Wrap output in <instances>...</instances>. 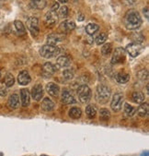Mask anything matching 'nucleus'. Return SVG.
<instances>
[{"label":"nucleus","mask_w":149,"mask_h":156,"mask_svg":"<svg viewBox=\"0 0 149 156\" xmlns=\"http://www.w3.org/2000/svg\"><path fill=\"white\" fill-rule=\"evenodd\" d=\"M27 28L29 29V30L31 32V34L33 36H38L39 33H40V28H39V20L37 18L35 17H31L27 20L26 22Z\"/></svg>","instance_id":"obj_5"},{"label":"nucleus","mask_w":149,"mask_h":156,"mask_svg":"<svg viewBox=\"0 0 149 156\" xmlns=\"http://www.w3.org/2000/svg\"><path fill=\"white\" fill-rule=\"evenodd\" d=\"M65 36L63 34H52L47 37V44L50 45H55L57 43H60L64 40Z\"/></svg>","instance_id":"obj_16"},{"label":"nucleus","mask_w":149,"mask_h":156,"mask_svg":"<svg viewBox=\"0 0 149 156\" xmlns=\"http://www.w3.org/2000/svg\"><path fill=\"white\" fill-rule=\"evenodd\" d=\"M14 26H15V29L17 30V33L19 35H24L26 34V28H25L24 24L22 23V21H20V20H15L14 21Z\"/></svg>","instance_id":"obj_24"},{"label":"nucleus","mask_w":149,"mask_h":156,"mask_svg":"<svg viewBox=\"0 0 149 156\" xmlns=\"http://www.w3.org/2000/svg\"><path fill=\"white\" fill-rule=\"evenodd\" d=\"M58 21V15L55 11H49L48 13H46L45 17H44V24L49 28V27H52L54 26Z\"/></svg>","instance_id":"obj_9"},{"label":"nucleus","mask_w":149,"mask_h":156,"mask_svg":"<svg viewBox=\"0 0 149 156\" xmlns=\"http://www.w3.org/2000/svg\"><path fill=\"white\" fill-rule=\"evenodd\" d=\"M58 17H61V18H66L68 15V9L66 6H63L62 8L59 9L58 11Z\"/></svg>","instance_id":"obj_35"},{"label":"nucleus","mask_w":149,"mask_h":156,"mask_svg":"<svg viewBox=\"0 0 149 156\" xmlns=\"http://www.w3.org/2000/svg\"><path fill=\"white\" fill-rule=\"evenodd\" d=\"M29 99H31V94L27 89H21L20 90V101L22 104V106L27 107L29 105Z\"/></svg>","instance_id":"obj_17"},{"label":"nucleus","mask_w":149,"mask_h":156,"mask_svg":"<svg viewBox=\"0 0 149 156\" xmlns=\"http://www.w3.org/2000/svg\"><path fill=\"white\" fill-rule=\"evenodd\" d=\"M124 102V96L122 93H115L112 97V101L110 103V107L114 112H119L122 109Z\"/></svg>","instance_id":"obj_7"},{"label":"nucleus","mask_w":149,"mask_h":156,"mask_svg":"<svg viewBox=\"0 0 149 156\" xmlns=\"http://www.w3.org/2000/svg\"><path fill=\"white\" fill-rule=\"evenodd\" d=\"M110 117V113L108 109L106 108H102L100 112V118L102 121H108Z\"/></svg>","instance_id":"obj_31"},{"label":"nucleus","mask_w":149,"mask_h":156,"mask_svg":"<svg viewBox=\"0 0 149 156\" xmlns=\"http://www.w3.org/2000/svg\"><path fill=\"white\" fill-rule=\"evenodd\" d=\"M54 108L53 102L49 98H44L42 103V110L44 112H51Z\"/></svg>","instance_id":"obj_21"},{"label":"nucleus","mask_w":149,"mask_h":156,"mask_svg":"<svg viewBox=\"0 0 149 156\" xmlns=\"http://www.w3.org/2000/svg\"><path fill=\"white\" fill-rule=\"evenodd\" d=\"M61 101L65 105H73V104H75L76 102L75 97L71 94V93L67 90H65L63 91L62 96H61Z\"/></svg>","instance_id":"obj_14"},{"label":"nucleus","mask_w":149,"mask_h":156,"mask_svg":"<svg viewBox=\"0 0 149 156\" xmlns=\"http://www.w3.org/2000/svg\"><path fill=\"white\" fill-rule=\"evenodd\" d=\"M132 99L134 103L141 105L144 102V95L141 91H134L132 95Z\"/></svg>","instance_id":"obj_23"},{"label":"nucleus","mask_w":149,"mask_h":156,"mask_svg":"<svg viewBox=\"0 0 149 156\" xmlns=\"http://www.w3.org/2000/svg\"><path fill=\"white\" fill-rule=\"evenodd\" d=\"M32 96L35 101H40L42 99V97L43 96V89L42 86L38 84L35 85L32 90Z\"/></svg>","instance_id":"obj_13"},{"label":"nucleus","mask_w":149,"mask_h":156,"mask_svg":"<svg viewBox=\"0 0 149 156\" xmlns=\"http://www.w3.org/2000/svg\"><path fill=\"white\" fill-rule=\"evenodd\" d=\"M124 112H125V114H126L128 116H133L134 114L136 112V110H135V108H134V106H132L131 105L125 104V105H124Z\"/></svg>","instance_id":"obj_32"},{"label":"nucleus","mask_w":149,"mask_h":156,"mask_svg":"<svg viewBox=\"0 0 149 156\" xmlns=\"http://www.w3.org/2000/svg\"><path fill=\"white\" fill-rule=\"evenodd\" d=\"M46 0H31L29 7L33 9H43L46 7Z\"/></svg>","instance_id":"obj_19"},{"label":"nucleus","mask_w":149,"mask_h":156,"mask_svg":"<svg viewBox=\"0 0 149 156\" xmlns=\"http://www.w3.org/2000/svg\"><path fill=\"white\" fill-rule=\"evenodd\" d=\"M86 114L89 118H94L97 115V109L95 105H88L86 107Z\"/></svg>","instance_id":"obj_27"},{"label":"nucleus","mask_w":149,"mask_h":156,"mask_svg":"<svg viewBox=\"0 0 149 156\" xmlns=\"http://www.w3.org/2000/svg\"><path fill=\"white\" fill-rule=\"evenodd\" d=\"M124 25L128 30H136L142 25V18L136 10H129L124 16Z\"/></svg>","instance_id":"obj_1"},{"label":"nucleus","mask_w":149,"mask_h":156,"mask_svg":"<svg viewBox=\"0 0 149 156\" xmlns=\"http://www.w3.org/2000/svg\"><path fill=\"white\" fill-rule=\"evenodd\" d=\"M59 8H60V6H59V3H54L53 4V6L52 7V9L51 10H52V11H57L58 9H59Z\"/></svg>","instance_id":"obj_37"},{"label":"nucleus","mask_w":149,"mask_h":156,"mask_svg":"<svg viewBox=\"0 0 149 156\" xmlns=\"http://www.w3.org/2000/svg\"><path fill=\"white\" fill-rule=\"evenodd\" d=\"M63 77L67 80H70L74 78V71L72 69H66L63 71Z\"/></svg>","instance_id":"obj_34"},{"label":"nucleus","mask_w":149,"mask_h":156,"mask_svg":"<svg viewBox=\"0 0 149 156\" xmlns=\"http://www.w3.org/2000/svg\"><path fill=\"white\" fill-rule=\"evenodd\" d=\"M8 106L11 108V109H16L19 107V95L17 94V93H13V94H11L8 98Z\"/></svg>","instance_id":"obj_20"},{"label":"nucleus","mask_w":149,"mask_h":156,"mask_svg":"<svg viewBox=\"0 0 149 156\" xmlns=\"http://www.w3.org/2000/svg\"><path fill=\"white\" fill-rule=\"evenodd\" d=\"M7 93H8V90L5 89V87L0 88V95H1V96H6Z\"/></svg>","instance_id":"obj_36"},{"label":"nucleus","mask_w":149,"mask_h":156,"mask_svg":"<svg viewBox=\"0 0 149 156\" xmlns=\"http://www.w3.org/2000/svg\"><path fill=\"white\" fill-rule=\"evenodd\" d=\"M4 83L6 84L7 87H11V86H13L14 83H15V79H14L13 75L10 74V73L7 74V75L5 76V79H4Z\"/></svg>","instance_id":"obj_29"},{"label":"nucleus","mask_w":149,"mask_h":156,"mask_svg":"<svg viewBox=\"0 0 149 156\" xmlns=\"http://www.w3.org/2000/svg\"><path fill=\"white\" fill-rule=\"evenodd\" d=\"M46 90L49 94L52 97H57L59 95V92H60V88L56 83L53 82H49L46 85Z\"/></svg>","instance_id":"obj_11"},{"label":"nucleus","mask_w":149,"mask_h":156,"mask_svg":"<svg viewBox=\"0 0 149 156\" xmlns=\"http://www.w3.org/2000/svg\"><path fill=\"white\" fill-rule=\"evenodd\" d=\"M125 57H126V52H125V49L124 48H122V47H118L115 49L113 55H112V57H111V64L113 65H116V64H119V63H123L125 60Z\"/></svg>","instance_id":"obj_6"},{"label":"nucleus","mask_w":149,"mask_h":156,"mask_svg":"<svg viewBox=\"0 0 149 156\" xmlns=\"http://www.w3.org/2000/svg\"><path fill=\"white\" fill-rule=\"evenodd\" d=\"M149 112V105L147 103H143L137 109V114L140 116H146Z\"/></svg>","instance_id":"obj_26"},{"label":"nucleus","mask_w":149,"mask_h":156,"mask_svg":"<svg viewBox=\"0 0 149 156\" xmlns=\"http://www.w3.org/2000/svg\"><path fill=\"white\" fill-rule=\"evenodd\" d=\"M111 94V90L109 87L105 85H100L97 87L96 93H95V98L96 101L100 104H106Z\"/></svg>","instance_id":"obj_2"},{"label":"nucleus","mask_w":149,"mask_h":156,"mask_svg":"<svg viewBox=\"0 0 149 156\" xmlns=\"http://www.w3.org/2000/svg\"><path fill=\"white\" fill-rule=\"evenodd\" d=\"M100 27L98 24H95V23H89L86 25V32L88 35H93L94 34H96L98 30H99Z\"/></svg>","instance_id":"obj_25"},{"label":"nucleus","mask_w":149,"mask_h":156,"mask_svg":"<svg viewBox=\"0 0 149 156\" xmlns=\"http://www.w3.org/2000/svg\"><path fill=\"white\" fill-rule=\"evenodd\" d=\"M77 96L81 103L86 104L91 98V90L87 85H81L77 89Z\"/></svg>","instance_id":"obj_4"},{"label":"nucleus","mask_w":149,"mask_h":156,"mask_svg":"<svg viewBox=\"0 0 149 156\" xmlns=\"http://www.w3.org/2000/svg\"><path fill=\"white\" fill-rule=\"evenodd\" d=\"M143 12H144V15H145V19L148 20V19H149V16H148V8H147V7L144 8V9H143Z\"/></svg>","instance_id":"obj_38"},{"label":"nucleus","mask_w":149,"mask_h":156,"mask_svg":"<svg viewBox=\"0 0 149 156\" xmlns=\"http://www.w3.org/2000/svg\"><path fill=\"white\" fill-rule=\"evenodd\" d=\"M107 39H108V35H107L106 34L102 33V34H100L96 38L95 42H96V44H97L98 45H100V44H105L106 41H107Z\"/></svg>","instance_id":"obj_33"},{"label":"nucleus","mask_w":149,"mask_h":156,"mask_svg":"<svg viewBox=\"0 0 149 156\" xmlns=\"http://www.w3.org/2000/svg\"><path fill=\"white\" fill-rule=\"evenodd\" d=\"M32 81V78L27 70H22L18 76V82L20 85H27Z\"/></svg>","instance_id":"obj_12"},{"label":"nucleus","mask_w":149,"mask_h":156,"mask_svg":"<svg viewBox=\"0 0 149 156\" xmlns=\"http://www.w3.org/2000/svg\"><path fill=\"white\" fill-rule=\"evenodd\" d=\"M70 65H71L70 58L66 55H63L57 59L55 67H56V69H63V68H68Z\"/></svg>","instance_id":"obj_15"},{"label":"nucleus","mask_w":149,"mask_h":156,"mask_svg":"<svg viewBox=\"0 0 149 156\" xmlns=\"http://www.w3.org/2000/svg\"><path fill=\"white\" fill-rule=\"evenodd\" d=\"M76 28V23L73 20H65L60 24V30L64 33H69Z\"/></svg>","instance_id":"obj_18"},{"label":"nucleus","mask_w":149,"mask_h":156,"mask_svg":"<svg viewBox=\"0 0 149 156\" xmlns=\"http://www.w3.org/2000/svg\"><path fill=\"white\" fill-rule=\"evenodd\" d=\"M68 1V0H59V2H61V3H66Z\"/></svg>","instance_id":"obj_39"},{"label":"nucleus","mask_w":149,"mask_h":156,"mask_svg":"<svg viewBox=\"0 0 149 156\" xmlns=\"http://www.w3.org/2000/svg\"><path fill=\"white\" fill-rule=\"evenodd\" d=\"M60 54V49L55 45L45 44L40 49V55L44 58H52Z\"/></svg>","instance_id":"obj_3"},{"label":"nucleus","mask_w":149,"mask_h":156,"mask_svg":"<svg viewBox=\"0 0 149 156\" xmlns=\"http://www.w3.org/2000/svg\"><path fill=\"white\" fill-rule=\"evenodd\" d=\"M111 51H112V44L110 43L104 44V45L101 48V54L105 56L109 55L111 53Z\"/></svg>","instance_id":"obj_30"},{"label":"nucleus","mask_w":149,"mask_h":156,"mask_svg":"<svg viewBox=\"0 0 149 156\" xmlns=\"http://www.w3.org/2000/svg\"><path fill=\"white\" fill-rule=\"evenodd\" d=\"M116 80L119 82V83H121V84H124L126 82L129 81L130 80V75L128 73H125V72H120V73H118L115 77Z\"/></svg>","instance_id":"obj_22"},{"label":"nucleus","mask_w":149,"mask_h":156,"mask_svg":"<svg viewBox=\"0 0 149 156\" xmlns=\"http://www.w3.org/2000/svg\"><path fill=\"white\" fill-rule=\"evenodd\" d=\"M0 77H1V74H0Z\"/></svg>","instance_id":"obj_40"},{"label":"nucleus","mask_w":149,"mask_h":156,"mask_svg":"<svg viewBox=\"0 0 149 156\" xmlns=\"http://www.w3.org/2000/svg\"><path fill=\"white\" fill-rule=\"evenodd\" d=\"M143 50V47L140 44H136V43H132L129 44L125 49V52H127L129 54L130 56L132 57H136L137 55H139L141 54Z\"/></svg>","instance_id":"obj_8"},{"label":"nucleus","mask_w":149,"mask_h":156,"mask_svg":"<svg viewBox=\"0 0 149 156\" xmlns=\"http://www.w3.org/2000/svg\"><path fill=\"white\" fill-rule=\"evenodd\" d=\"M56 70H57V69L54 65H52V63H50V62H47V63H45L42 66V76H44L46 78L52 77L55 73Z\"/></svg>","instance_id":"obj_10"},{"label":"nucleus","mask_w":149,"mask_h":156,"mask_svg":"<svg viewBox=\"0 0 149 156\" xmlns=\"http://www.w3.org/2000/svg\"><path fill=\"white\" fill-rule=\"evenodd\" d=\"M81 115H82V111L78 107H73L69 111V116L72 117V118H74V119L79 118L81 116Z\"/></svg>","instance_id":"obj_28"}]
</instances>
